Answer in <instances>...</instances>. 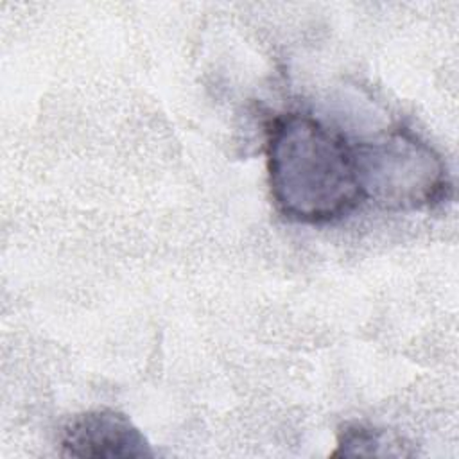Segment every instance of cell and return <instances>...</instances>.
Returning <instances> with one entry per match:
<instances>
[{"label": "cell", "mask_w": 459, "mask_h": 459, "mask_svg": "<svg viewBox=\"0 0 459 459\" xmlns=\"http://www.w3.org/2000/svg\"><path fill=\"white\" fill-rule=\"evenodd\" d=\"M265 156L273 201L289 221L328 224L364 203L353 142L312 115L276 117Z\"/></svg>", "instance_id": "obj_1"}, {"label": "cell", "mask_w": 459, "mask_h": 459, "mask_svg": "<svg viewBox=\"0 0 459 459\" xmlns=\"http://www.w3.org/2000/svg\"><path fill=\"white\" fill-rule=\"evenodd\" d=\"M357 178L364 201L384 210H421L452 194L439 152L409 127L398 126L353 142Z\"/></svg>", "instance_id": "obj_2"}, {"label": "cell", "mask_w": 459, "mask_h": 459, "mask_svg": "<svg viewBox=\"0 0 459 459\" xmlns=\"http://www.w3.org/2000/svg\"><path fill=\"white\" fill-rule=\"evenodd\" d=\"M70 457L140 459L154 455L142 430L115 409H91L66 421L59 439Z\"/></svg>", "instance_id": "obj_3"}, {"label": "cell", "mask_w": 459, "mask_h": 459, "mask_svg": "<svg viewBox=\"0 0 459 459\" xmlns=\"http://www.w3.org/2000/svg\"><path fill=\"white\" fill-rule=\"evenodd\" d=\"M333 455H405L400 439L366 423H344L337 432V448Z\"/></svg>", "instance_id": "obj_4"}]
</instances>
